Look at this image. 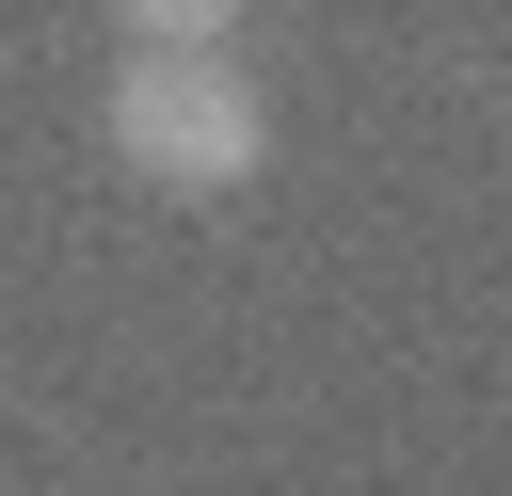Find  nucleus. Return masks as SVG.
Returning <instances> with one entry per match:
<instances>
[{"label":"nucleus","mask_w":512,"mask_h":496,"mask_svg":"<svg viewBox=\"0 0 512 496\" xmlns=\"http://www.w3.org/2000/svg\"><path fill=\"white\" fill-rule=\"evenodd\" d=\"M112 144H128L144 192H240V176L272 160V96L224 64V16H128Z\"/></svg>","instance_id":"f257e3e1"}]
</instances>
